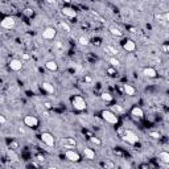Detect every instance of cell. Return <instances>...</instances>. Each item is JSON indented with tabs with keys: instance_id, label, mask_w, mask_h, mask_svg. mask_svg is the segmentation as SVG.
<instances>
[{
	"instance_id": "cell-1",
	"label": "cell",
	"mask_w": 169,
	"mask_h": 169,
	"mask_svg": "<svg viewBox=\"0 0 169 169\" xmlns=\"http://www.w3.org/2000/svg\"><path fill=\"white\" fill-rule=\"evenodd\" d=\"M102 118H103L108 124L115 126V124L119 123V118H118V115L115 114V112H112V111H110V110H103L102 111Z\"/></svg>"
},
{
	"instance_id": "cell-2",
	"label": "cell",
	"mask_w": 169,
	"mask_h": 169,
	"mask_svg": "<svg viewBox=\"0 0 169 169\" xmlns=\"http://www.w3.org/2000/svg\"><path fill=\"white\" fill-rule=\"evenodd\" d=\"M71 104L73 107L75 108L77 111H85L86 110V100L83 99L81 95H75V97L71 99Z\"/></svg>"
},
{
	"instance_id": "cell-3",
	"label": "cell",
	"mask_w": 169,
	"mask_h": 169,
	"mask_svg": "<svg viewBox=\"0 0 169 169\" xmlns=\"http://www.w3.org/2000/svg\"><path fill=\"white\" fill-rule=\"evenodd\" d=\"M0 25L4 29H13L16 27V20L13 17H11V16H5L3 20L0 21Z\"/></svg>"
},
{
	"instance_id": "cell-4",
	"label": "cell",
	"mask_w": 169,
	"mask_h": 169,
	"mask_svg": "<svg viewBox=\"0 0 169 169\" xmlns=\"http://www.w3.org/2000/svg\"><path fill=\"white\" fill-rule=\"evenodd\" d=\"M65 157L69 160V161H73V162H77L81 160L79 153L77 151H74V149H67V151L65 152Z\"/></svg>"
},
{
	"instance_id": "cell-5",
	"label": "cell",
	"mask_w": 169,
	"mask_h": 169,
	"mask_svg": "<svg viewBox=\"0 0 169 169\" xmlns=\"http://www.w3.org/2000/svg\"><path fill=\"white\" fill-rule=\"evenodd\" d=\"M123 139H124L127 143H130V144H136V143H139L138 135L135 134V132H132V131H126Z\"/></svg>"
},
{
	"instance_id": "cell-6",
	"label": "cell",
	"mask_w": 169,
	"mask_h": 169,
	"mask_svg": "<svg viewBox=\"0 0 169 169\" xmlns=\"http://www.w3.org/2000/svg\"><path fill=\"white\" fill-rule=\"evenodd\" d=\"M41 140L48 145V147H54V144H55V140H54V138H53V135L49 134V132H42Z\"/></svg>"
},
{
	"instance_id": "cell-7",
	"label": "cell",
	"mask_w": 169,
	"mask_h": 169,
	"mask_svg": "<svg viewBox=\"0 0 169 169\" xmlns=\"http://www.w3.org/2000/svg\"><path fill=\"white\" fill-rule=\"evenodd\" d=\"M24 124L27 127H37L38 126V119L36 116H32V115H27L24 118Z\"/></svg>"
},
{
	"instance_id": "cell-8",
	"label": "cell",
	"mask_w": 169,
	"mask_h": 169,
	"mask_svg": "<svg viewBox=\"0 0 169 169\" xmlns=\"http://www.w3.org/2000/svg\"><path fill=\"white\" fill-rule=\"evenodd\" d=\"M55 35H57V31L54 28H46L42 32V38H45V40H54Z\"/></svg>"
},
{
	"instance_id": "cell-9",
	"label": "cell",
	"mask_w": 169,
	"mask_h": 169,
	"mask_svg": "<svg viewBox=\"0 0 169 169\" xmlns=\"http://www.w3.org/2000/svg\"><path fill=\"white\" fill-rule=\"evenodd\" d=\"M9 69L13 70V71H19V70L23 69V61L21 59H11L9 62Z\"/></svg>"
},
{
	"instance_id": "cell-10",
	"label": "cell",
	"mask_w": 169,
	"mask_h": 169,
	"mask_svg": "<svg viewBox=\"0 0 169 169\" xmlns=\"http://www.w3.org/2000/svg\"><path fill=\"white\" fill-rule=\"evenodd\" d=\"M61 144L65 148H74L77 145V142H75V139H73V138H63V139H61Z\"/></svg>"
},
{
	"instance_id": "cell-11",
	"label": "cell",
	"mask_w": 169,
	"mask_h": 169,
	"mask_svg": "<svg viewBox=\"0 0 169 169\" xmlns=\"http://www.w3.org/2000/svg\"><path fill=\"white\" fill-rule=\"evenodd\" d=\"M61 13L65 15L66 17H70V19L77 17V11H74L73 8H69V7H63L62 9H61Z\"/></svg>"
},
{
	"instance_id": "cell-12",
	"label": "cell",
	"mask_w": 169,
	"mask_h": 169,
	"mask_svg": "<svg viewBox=\"0 0 169 169\" xmlns=\"http://www.w3.org/2000/svg\"><path fill=\"white\" fill-rule=\"evenodd\" d=\"M104 52H106L107 54H110L111 57H116V55L119 54L118 48H115V46H112V45H106V46H104Z\"/></svg>"
},
{
	"instance_id": "cell-13",
	"label": "cell",
	"mask_w": 169,
	"mask_h": 169,
	"mask_svg": "<svg viewBox=\"0 0 169 169\" xmlns=\"http://www.w3.org/2000/svg\"><path fill=\"white\" fill-rule=\"evenodd\" d=\"M123 48H124V50H127V52H134L135 49H136V44H135L132 40H127V41H124V44H123Z\"/></svg>"
},
{
	"instance_id": "cell-14",
	"label": "cell",
	"mask_w": 169,
	"mask_h": 169,
	"mask_svg": "<svg viewBox=\"0 0 169 169\" xmlns=\"http://www.w3.org/2000/svg\"><path fill=\"white\" fill-rule=\"evenodd\" d=\"M131 114H132V116H135V118H143L144 116V111H143L142 107L135 106L131 110Z\"/></svg>"
},
{
	"instance_id": "cell-15",
	"label": "cell",
	"mask_w": 169,
	"mask_h": 169,
	"mask_svg": "<svg viewBox=\"0 0 169 169\" xmlns=\"http://www.w3.org/2000/svg\"><path fill=\"white\" fill-rule=\"evenodd\" d=\"M143 74H144L145 77H148V78H155V77L157 75V71H156L153 67H145V69L143 70Z\"/></svg>"
},
{
	"instance_id": "cell-16",
	"label": "cell",
	"mask_w": 169,
	"mask_h": 169,
	"mask_svg": "<svg viewBox=\"0 0 169 169\" xmlns=\"http://www.w3.org/2000/svg\"><path fill=\"white\" fill-rule=\"evenodd\" d=\"M45 67L48 70H50V71H57L58 70V65H57L55 61H48V62L45 63Z\"/></svg>"
},
{
	"instance_id": "cell-17",
	"label": "cell",
	"mask_w": 169,
	"mask_h": 169,
	"mask_svg": "<svg viewBox=\"0 0 169 169\" xmlns=\"http://www.w3.org/2000/svg\"><path fill=\"white\" fill-rule=\"evenodd\" d=\"M159 159L161 160L164 164H169V153L166 151H161L159 153Z\"/></svg>"
},
{
	"instance_id": "cell-18",
	"label": "cell",
	"mask_w": 169,
	"mask_h": 169,
	"mask_svg": "<svg viewBox=\"0 0 169 169\" xmlns=\"http://www.w3.org/2000/svg\"><path fill=\"white\" fill-rule=\"evenodd\" d=\"M83 153H85V156H86L89 160L95 159V152H94L91 148H83Z\"/></svg>"
},
{
	"instance_id": "cell-19",
	"label": "cell",
	"mask_w": 169,
	"mask_h": 169,
	"mask_svg": "<svg viewBox=\"0 0 169 169\" xmlns=\"http://www.w3.org/2000/svg\"><path fill=\"white\" fill-rule=\"evenodd\" d=\"M42 89H44L48 94H53V93H54V87H53L52 83H49V82H44V83H42Z\"/></svg>"
},
{
	"instance_id": "cell-20",
	"label": "cell",
	"mask_w": 169,
	"mask_h": 169,
	"mask_svg": "<svg viewBox=\"0 0 169 169\" xmlns=\"http://www.w3.org/2000/svg\"><path fill=\"white\" fill-rule=\"evenodd\" d=\"M63 44H62V41H55L54 42V50L58 54H61V53H63Z\"/></svg>"
},
{
	"instance_id": "cell-21",
	"label": "cell",
	"mask_w": 169,
	"mask_h": 169,
	"mask_svg": "<svg viewBox=\"0 0 169 169\" xmlns=\"http://www.w3.org/2000/svg\"><path fill=\"white\" fill-rule=\"evenodd\" d=\"M124 91L127 95H135V93H136V89H135L134 86H131V85H124Z\"/></svg>"
},
{
	"instance_id": "cell-22",
	"label": "cell",
	"mask_w": 169,
	"mask_h": 169,
	"mask_svg": "<svg viewBox=\"0 0 169 169\" xmlns=\"http://www.w3.org/2000/svg\"><path fill=\"white\" fill-rule=\"evenodd\" d=\"M110 32L112 36H116V37H122L123 36V32H120V29H118V28H110Z\"/></svg>"
},
{
	"instance_id": "cell-23",
	"label": "cell",
	"mask_w": 169,
	"mask_h": 169,
	"mask_svg": "<svg viewBox=\"0 0 169 169\" xmlns=\"http://www.w3.org/2000/svg\"><path fill=\"white\" fill-rule=\"evenodd\" d=\"M108 62L112 66H115V67H116V66H120V61H119L116 57H110V58H108Z\"/></svg>"
},
{
	"instance_id": "cell-24",
	"label": "cell",
	"mask_w": 169,
	"mask_h": 169,
	"mask_svg": "<svg viewBox=\"0 0 169 169\" xmlns=\"http://www.w3.org/2000/svg\"><path fill=\"white\" fill-rule=\"evenodd\" d=\"M100 98L104 100V102H112V95L108 93H103L102 95H100Z\"/></svg>"
},
{
	"instance_id": "cell-25",
	"label": "cell",
	"mask_w": 169,
	"mask_h": 169,
	"mask_svg": "<svg viewBox=\"0 0 169 169\" xmlns=\"http://www.w3.org/2000/svg\"><path fill=\"white\" fill-rule=\"evenodd\" d=\"M78 42H79L81 45H83V46H87V45H89V40H87L85 36H81V37L78 38Z\"/></svg>"
},
{
	"instance_id": "cell-26",
	"label": "cell",
	"mask_w": 169,
	"mask_h": 169,
	"mask_svg": "<svg viewBox=\"0 0 169 169\" xmlns=\"http://www.w3.org/2000/svg\"><path fill=\"white\" fill-rule=\"evenodd\" d=\"M59 27H61V29H63L65 32H70V27L66 24L65 21H61V23H59Z\"/></svg>"
},
{
	"instance_id": "cell-27",
	"label": "cell",
	"mask_w": 169,
	"mask_h": 169,
	"mask_svg": "<svg viewBox=\"0 0 169 169\" xmlns=\"http://www.w3.org/2000/svg\"><path fill=\"white\" fill-rule=\"evenodd\" d=\"M90 142L93 143V144H95V145H100V144H102V142H100L98 138H95V136H91V138H90Z\"/></svg>"
},
{
	"instance_id": "cell-28",
	"label": "cell",
	"mask_w": 169,
	"mask_h": 169,
	"mask_svg": "<svg viewBox=\"0 0 169 169\" xmlns=\"http://www.w3.org/2000/svg\"><path fill=\"white\" fill-rule=\"evenodd\" d=\"M112 108H114V111H116V114H122V112H124V110L122 108L119 104H115V106H112Z\"/></svg>"
},
{
	"instance_id": "cell-29",
	"label": "cell",
	"mask_w": 169,
	"mask_h": 169,
	"mask_svg": "<svg viewBox=\"0 0 169 169\" xmlns=\"http://www.w3.org/2000/svg\"><path fill=\"white\" fill-rule=\"evenodd\" d=\"M149 136H151V138H153V139H160V138H161V135H160L159 132H155V131L149 132Z\"/></svg>"
},
{
	"instance_id": "cell-30",
	"label": "cell",
	"mask_w": 169,
	"mask_h": 169,
	"mask_svg": "<svg viewBox=\"0 0 169 169\" xmlns=\"http://www.w3.org/2000/svg\"><path fill=\"white\" fill-rule=\"evenodd\" d=\"M24 13L27 15V16H32V15H33V9H31V8H27V9H24Z\"/></svg>"
},
{
	"instance_id": "cell-31",
	"label": "cell",
	"mask_w": 169,
	"mask_h": 169,
	"mask_svg": "<svg viewBox=\"0 0 169 169\" xmlns=\"http://www.w3.org/2000/svg\"><path fill=\"white\" fill-rule=\"evenodd\" d=\"M8 155H9V156H12V157H13V159H12V160H17V156L15 155V152L12 151V149H8Z\"/></svg>"
},
{
	"instance_id": "cell-32",
	"label": "cell",
	"mask_w": 169,
	"mask_h": 169,
	"mask_svg": "<svg viewBox=\"0 0 169 169\" xmlns=\"http://www.w3.org/2000/svg\"><path fill=\"white\" fill-rule=\"evenodd\" d=\"M5 122H7V119L3 115H0V124H5Z\"/></svg>"
},
{
	"instance_id": "cell-33",
	"label": "cell",
	"mask_w": 169,
	"mask_h": 169,
	"mask_svg": "<svg viewBox=\"0 0 169 169\" xmlns=\"http://www.w3.org/2000/svg\"><path fill=\"white\" fill-rule=\"evenodd\" d=\"M36 159H37L38 160V161H41V162H44V156H42V155H37V156H36Z\"/></svg>"
},
{
	"instance_id": "cell-34",
	"label": "cell",
	"mask_w": 169,
	"mask_h": 169,
	"mask_svg": "<svg viewBox=\"0 0 169 169\" xmlns=\"http://www.w3.org/2000/svg\"><path fill=\"white\" fill-rule=\"evenodd\" d=\"M29 58H31V57H29V55H28L27 53H24V54H23V59H24V61H28Z\"/></svg>"
},
{
	"instance_id": "cell-35",
	"label": "cell",
	"mask_w": 169,
	"mask_h": 169,
	"mask_svg": "<svg viewBox=\"0 0 169 169\" xmlns=\"http://www.w3.org/2000/svg\"><path fill=\"white\" fill-rule=\"evenodd\" d=\"M91 77H85V82H87V83H91Z\"/></svg>"
},
{
	"instance_id": "cell-36",
	"label": "cell",
	"mask_w": 169,
	"mask_h": 169,
	"mask_svg": "<svg viewBox=\"0 0 169 169\" xmlns=\"http://www.w3.org/2000/svg\"><path fill=\"white\" fill-rule=\"evenodd\" d=\"M106 165H107V166H110V168H114V164H112V162H110V161H107V162H106Z\"/></svg>"
},
{
	"instance_id": "cell-37",
	"label": "cell",
	"mask_w": 169,
	"mask_h": 169,
	"mask_svg": "<svg viewBox=\"0 0 169 169\" xmlns=\"http://www.w3.org/2000/svg\"><path fill=\"white\" fill-rule=\"evenodd\" d=\"M11 147H12V148L15 149L16 147H17V143H15V142H13V143H11Z\"/></svg>"
},
{
	"instance_id": "cell-38",
	"label": "cell",
	"mask_w": 169,
	"mask_h": 169,
	"mask_svg": "<svg viewBox=\"0 0 169 169\" xmlns=\"http://www.w3.org/2000/svg\"><path fill=\"white\" fill-rule=\"evenodd\" d=\"M162 50H164V52H168V45H164V46H162Z\"/></svg>"
},
{
	"instance_id": "cell-39",
	"label": "cell",
	"mask_w": 169,
	"mask_h": 169,
	"mask_svg": "<svg viewBox=\"0 0 169 169\" xmlns=\"http://www.w3.org/2000/svg\"><path fill=\"white\" fill-rule=\"evenodd\" d=\"M45 107H46V108H50V107H52V104H50V103H45Z\"/></svg>"
},
{
	"instance_id": "cell-40",
	"label": "cell",
	"mask_w": 169,
	"mask_h": 169,
	"mask_svg": "<svg viewBox=\"0 0 169 169\" xmlns=\"http://www.w3.org/2000/svg\"><path fill=\"white\" fill-rule=\"evenodd\" d=\"M48 169H58V168H55V166H49Z\"/></svg>"
}]
</instances>
